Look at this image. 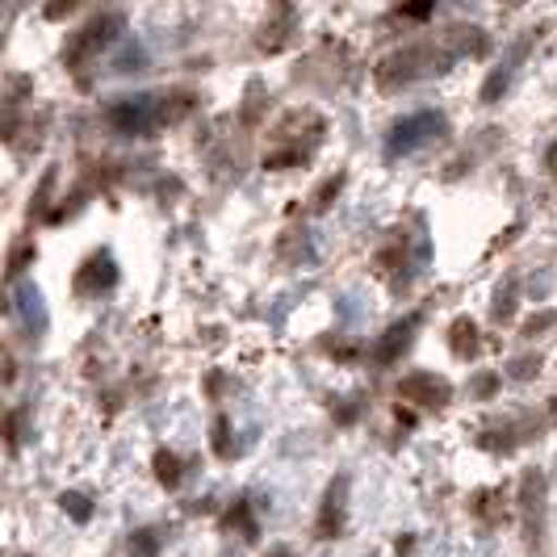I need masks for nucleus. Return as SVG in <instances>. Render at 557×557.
<instances>
[{"instance_id": "f257e3e1", "label": "nucleus", "mask_w": 557, "mask_h": 557, "mask_svg": "<svg viewBox=\"0 0 557 557\" xmlns=\"http://www.w3.org/2000/svg\"><path fill=\"white\" fill-rule=\"evenodd\" d=\"M403 394H407V398L432 394V407H441V403L448 398V386L445 382H436V377H411V382H403Z\"/></svg>"}]
</instances>
